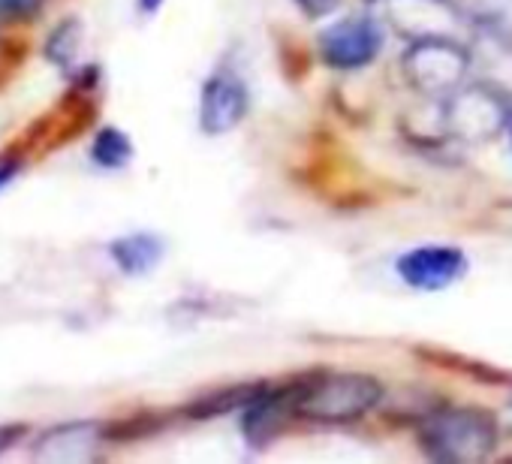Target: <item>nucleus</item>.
<instances>
[{"mask_svg":"<svg viewBox=\"0 0 512 464\" xmlns=\"http://www.w3.org/2000/svg\"><path fill=\"white\" fill-rule=\"evenodd\" d=\"M401 70L416 91L428 97H449L470 73V52L443 34H422L407 46Z\"/></svg>","mask_w":512,"mask_h":464,"instance_id":"4","label":"nucleus"},{"mask_svg":"<svg viewBox=\"0 0 512 464\" xmlns=\"http://www.w3.org/2000/svg\"><path fill=\"white\" fill-rule=\"evenodd\" d=\"M509 133H512V118H509Z\"/></svg>","mask_w":512,"mask_h":464,"instance_id":"19","label":"nucleus"},{"mask_svg":"<svg viewBox=\"0 0 512 464\" xmlns=\"http://www.w3.org/2000/svg\"><path fill=\"white\" fill-rule=\"evenodd\" d=\"M383 398V389L368 374L323 371L290 389L293 413L314 422H353L371 413Z\"/></svg>","mask_w":512,"mask_h":464,"instance_id":"1","label":"nucleus"},{"mask_svg":"<svg viewBox=\"0 0 512 464\" xmlns=\"http://www.w3.org/2000/svg\"><path fill=\"white\" fill-rule=\"evenodd\" d=\"M509 118V97L494 82H464L443 103L446 130L467 145L491 142L509 127Z\"/></svg>","mask_w":512,"mask_h":464,"instance_id":"3","label":"nucleus"},{"mask_svg":"<svg viewBox=\"0 0 512 464\" xmlns=\"http://www.w3.org/2000/svg\"><path fill=\"white\" fill-rule=\"evenodd\" d=\"M464 13L488 40L512 46V0H464Z\"/></svg>","mask_w":512,"mask_h":464,"instance_id":"9","label":"nucleus"},{"mask_svg":"<svg viewBox=\"0 0 512 464\" xmlns=\"http://www.w3.org/2000/svg\"><path fill=\"white\" fill-rule=\"evenodd\" d=\"M13 172H16V166L10 163V166H0V187H4L10 178H13Z\"/></svg>","mask_w":512,"mask_h":464,"instance_id":"17","label":"nucleus"},{"mask_svg":"<svg viewBox=\"0 0 512 464\" xmlns=\"http://www.w3.org/2000/svg\"><path fill=\"white\" fill-rule=\"evenodd\" d=\"M130 157H133V145H130V139H127L121 130L106 127V130L94 139V160H97L100 166H106V169H121V166L130 163Z\"/></svg>","mask_w":512,"mask_h":464,"instance_id":"11","label":"nucleus"},{"mask_svg":"<svg viewBox=\"0 0 512 464\" xmlns=\"http://www.w3.org/2000/svg\"><path fill=\"white\" fill-rule=\"evenodd\" d=\"M43 7V0H0V19H31Z\"/></svg>","mask_w":512,"mask_h":464,"instance_id":"13","label":"nucleus"},{"mask_svg":"<svg viewBox=\"0 0 512 464\" xmlns=\"http://www.w3.org/2000/svg\"><path fill=\"white\" fill-rule=\"evenodd\" d=\"M296 4L302 7L305 16L320 19V16H326V13H332L338 7V0H296Z\"/></svg>","mask_w":512,"mask_h":464,"instance_id":"14","label":"nucleus"},{"mask_svg":"<svg viewBox=\"0 0 512 464\" xmlns=\"http://www.w3.org/2000/svg\"><path fill=\"white\" fill-rule=\"evenodd\" d=\"M100 443H103L100 422H67V425L46 431L34 455L49 464H76V461L94 458Z\"/></svg>","mask_w":512,"mask_h":464,"instance_id":"8","label":"nucleus"},{"mask_svg":"<svg viewBox=\"0 0 512 464\" xmlns=\"http://www.w3.org/2000/svg\"><path fill=\"white\" fill-rule=\"evenodd\" d=\"M4 55H7V49H4V43H0V61H4Z\"/></svg>","mask_w":512,"mask_h":464,"instance_id":"18","label":"nucleus"},{"mask_svg":"<svg viewBox=\"0 0 512 464\" xmlns=\"http://www.w3.org/2000/svg\"><path fill=\"white\" fill-rule=\"evenodd\" d=\"M19 434H22V428H0V452H4L13 443V437H19Z\"/></svg>","mask_w":512,"mask_h":464,"instance_id":"15","label":"nucleus"},{"mask_svg":"<svg viewBox=\"0 0 512 464\" xmlns=\"http://www.w3.org/2000/svg\"><path fill=\"white\" fill-rule=\"evenodd\" d=\"M160 4H163V0H139V10H142L145 16H151V13L160 10Z\"/></svg>","mask_w":512,"mask_h":464,"instance_id":"16","label":"nucleus"},{"mask_svg":"<svg viewBox=\"0 0 512 464\" xmlns=\"http://www.w3.org/2000/svg\"><path fill=\"white\" fill-rule=\"evenodd\" d=\"M383 31L371 16H350L320 37V55L335 70H359L380 55Z\"/></svg>","mask_w":512,"mask_h":464,"instance_id":"5","label":"nucleus"},{"mask_svg":"<svg viewBox=\"0 0 512 464\" xmlns=\"http://www.w3.org/2000/svg\"><path fill=\"white\" fill-rule=\"evenodd\" d=\"M419 443L434 461L476 464L497 446V422L491 413L470 407L434 410L419 422Z\"/></svg>","mask_w":512,"mask_h":464,"instance_id":"2","label":"nucleus"},{"mask_svg":"<svg viewBox=\"0 0 512 464\" xmlns=\"http://www.w3.org/2000/svg\"><path fill=\"white\" fill-rule=\"evenodd\" d=\"M76 37H79L76 22L61 25V28H58V34H55V37H52V43H49V55H52L55 61H70V58H73V52H76Z\"/></svg>","mask_w":512,"mask_h":464,"instance_id":"12","label":"nucleus"},{"mask_svg":"<svg viewBox=\"0 0 512 464\" xmlns=\"http://www.w3.org/2000/svg\"><path fill=\"white\" fill-rule=\"evenodd\" d=\"M250 97L238 73L220 67L202 88L199 97V124L208 136H223L235 130L247 115Z\"/></svg>","mask_w":512,"mask_h":464,"instance_id":"7","label":"nucleus"},{"mask_svg":"<svg viewBox=\"0 0 512 464\" xmlns=\"http://www.w3.org/2000/svg\"><path fill=\"white\" fill-rule=\"evenodd\" d=\"M398 278L422 293H437L452 287L467 272V257L452 245H422L398 260Z\"/></svg>","mask_w":512,"mask_h":464,"instance_id":"6","label":"nucleus"},{"mask_svg":"<svg viewBox=\"0 0 512 464\" xmlns=\"http://www.w3.org/2000/svg\"><path fill=\"white\" fill-rule=\"evenodd\" d=\"M112 257L121 266V272L127 275H145L151 272L160 257H163V245L154 236H127L121 242L112 245Z\"/></svg>","mask_w":512,"mask_h":464,"instance_id":"10","label":"nucleus"}]
</instances>
